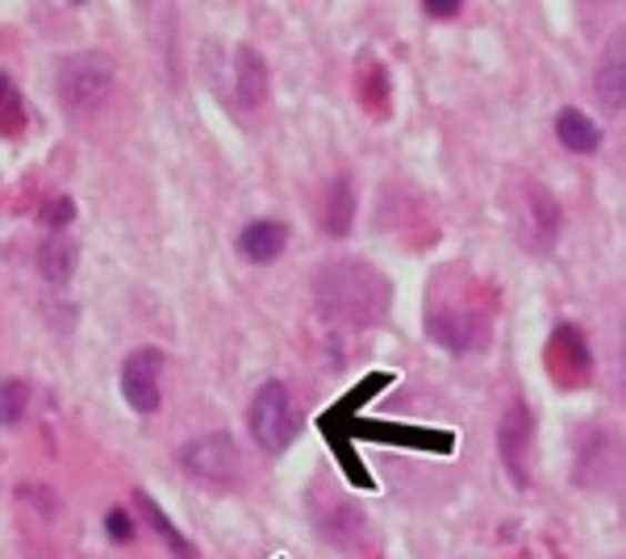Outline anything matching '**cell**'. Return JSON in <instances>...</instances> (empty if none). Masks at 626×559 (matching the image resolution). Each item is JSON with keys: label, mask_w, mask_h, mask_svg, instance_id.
I'll return each mask as SVG.
<instances>
[{"label": "cell", "mask_w": 626, "mask_h": 559, "mask_svg": "<svg viewBox=\"0 0 626 559\" xmlns=\"http://www.w3.org/2000/svg\"><path fill=\"white\" fill-rule=\"evenodd\" d=\"M163 367H168V355L159 347H139L122 359V397L134 414H155L163 405Z\"/></svg>", "instance_id": "cell-7"}, {"label": "cell", "mask_w": 626, "mask_h": 559, "mask_svg": "<svg viewBox=\"0 0 626 559\" xmlns=\"http://www.w3.org/2000/svg\"><path fill=\"white\" fill-rule=\"evenodd\" d=\"M175 464L189 480L213 492H230L234 485H243V455H239V443L226 430H209V435L189 438L175 455Z\"/></svg>", "instance_id": "cell-3"}, {"label": "cell", "mask_w": 626, "mask_h": 559, "mask_svg": "<svg viewBox=\"0 0 626 559\" xmlns=\"http://www.w3.org/2000/svg\"><path fill=\"white\" fill-rule=\"evenodd\" d=\"M509 222H514V238H518L526 251H552L559 238V230H564V210H559V201L552 196V189H543V184H522L518 201H514V210H509Z\"/></svg>", "instance_id": "cell-6"}, {"label": "cell", "mask_w": 626, "mask_h": 559, "mask_svg": "<svg viewBox=\"0 0 626 559\" xmlns=\"http://www.w3.org/2000/svg\"><path fill=\"white\" fill-rule=\"evenodd\" d=\"M597 96H606V105H623V63L609 59L606 68L597 71Z\"/></svg>", "instance_id": "cell-18"}, {"label": "cell", "mask_w": 626, "mask_h": 559, "mask_svg": "<svg viewBox=\"0 0 626 559\" xmlns=\"http://www.w3.org/2000/svg\"><path fill=\"white\" fill-rule=\"evenodd\" d=\"M134 509H139L147 522L155 526V535H159L163 542H168V547H172V556H175V559H196V547H192V542L184 539L180 530H175L172 518H163V509H159L155 501L147 497V492H134Z\"/></svg>", "instance_id": "cell-13"}, {"label": "cell", "mask_w": 626, "mask_h": 559, "mask_svg": "<svg viewBox=\"0 0 626 559\" xmlns=\"http://www.w3.org/2000/svg\"><path fill=\"white\" fill-rule=\"evenodd\" d=\"M493 317L476 301H431L426 305V334L452 355H472L488 343Z\"/></svg>", "instance_id": "cell-5"}, {"label": "cell", "mask_w": 626, "mask_h": 559, "mask_svg": "<svg viewBox=\"0 0 626 559\" xmlns=\"http://www.w3.org/2000/svg\"><path fill=\"white\" fill-rule=\"evenodd\" d=\"M497 451H502V464L509 480L526 489L531 485V455H535V409L522 402H509V409L502 414V426H497Z\"/></svg>", "instance_id": "cell-8"}, {"label": "cell", "mask_w": 626, "mask_h": 559, "mask_svg": "<svg viewBox=\"0 0 626 559\" xmlns=\"http://www.w3.org/2000/svg\"><path fill=\"white\" fill-rule=\"evenodd\" d=\"M351 213H355V196H351V184L339 175L331 184V193H326V210H322V226H326V234H334V238H343L351 230Z\"/></svg>", "instance_id": "cell-14"}, {"label": "cell", "mask_w": 626, "mask_h": 559, "mask_svg": "<svg viewBox=\"0 0 626 559\" xmlns=\"http://www.w3.org/2000/svg\"><path fill=\"white\" fill-rule=\"evenodd\" d=\"M246 430L260 443V451L280 455L289 451L301 435V409H296L293 388L284 380H263L246 405Z\"/></svg>", "instance_id": "cell-2"}, {"label": "cell", "mask_w": 626, "mask_h": 559, "mask_svg": "<svg viewBox=\"0 0 626 559\" xmlns=\"http://www.w3.org/2000/svg\"><path fill=\"white\" fill-rule=\"evenodd\" d=\"M30 397H34V388L26 385V380H18V376H13V380H0V430L26 421Z\"/></svg>", "instance_id": "cell-15"}, {"label": "cell", "mask_w": 626, "mask_h": 559, "mask_svg": "<svg viewBox=\"0 0 626 559\" xmlns=\"http://www.w3.org/2000/svg\"><path fill=\"white\" fill-rule=\"evenodd\" d=\"M21 125H26V113H21V92H18V84L0 71V130H4V134H18Z\"/></svg>", "instance_id": "cell-16"}, {"label": "cell", "mask_w": 626, "mask_h": 559, "mask_svg": "<svg viewBox=\"0 0 626 559\" xmlns=\"http://www.w3.org/2000/svg\"><path fill=\"white\" fill-rule=\"evenodd\" d=\"M104 526H109V539H113V542H130V539H134V530H139V526H134V518H130L125 509H109Z\"/></svg>", "instance_id": "cell-19"}, {"label": "cell", "mask_w": 626, "mask_h": 559, "mask_svg": "<svg viewBox=\"0 0 626 559\" xmlns=\"http://www.w3.org/2000/svg\"><path fill=\"white\" fill-rule=\"evenodd\" d=\"M38 222L51 230V234H63V230L75 222V201H71V196H51V201L38 210Z\"/></svg>", "instance_id": "cell-17"}, {"label": "cell", "mask_w": 626, "mask_h": 559, "mask_svg": "<svg viewBox=\"0 0 626 559\" xmlns=\"http://www.w3.org/2000/svg\"><path fill=\"white\" fill-rule=\"evenodd\" d=\"M54 92L71 118H92L113 96V63L104 54H71L54 71Z\"/></svg>", "instance_id": "cell-4"}, {"label": "cell", "mask_w": 626, "mask_h": 559, "mask_svg": "<svg viewBox=\"0 0 626 559\" xmlns=\"http://www.w3.org/2000/svg\"><path fill=\"white\" fill-rule=\"evenodd\" d=\"M230 75H234V101L243 109H260L272 92V71L263 63V54L255 47H239L234 51V63H230Z\"/></svg>", "instance_id": "cell-10"}, {"label": "cell", "mask_w": 626, "mask_h": 559, "mask_svg": "<svg viewBox=\"0 0 626 559\" xmlns=\"http://www.w3.org/2000/svg\"><path fill=\"white\" fill-rule=\"evenodd\" d=\"M422 13L431 21H452L464 13V4H455V0H431V4H422Z\"/></svg>", "instance_id": "cell-20"}, {"label": "cell", "mask_w": 626, "mask_h": 559, "mask_svg": "<svg viewBox=\"0 0 626 559\" xmlns=\"http://www.w3.org/2000/svg\"><path fill=\"white\" fill-rule=\"evenodd\" d=\"M239 255L246 263H255V267H267V263H276L284 251H289V226L280 222V217H255V222H246L239 230Z\"/></svg>", "instance_id": "cell-9"}, {"label": "cell", "mask_w": 626, "mask_h": 559, "mask_svg": "<svg viewBox=\"0 0 626 559\" xmlns=\"http://www.w3.org/2000/svg\"><path fill=\"white\" fill-rule=\"evenodd\" d=\"M34 263H38V276L54 284V288H63L71 284L75 276V263H80V246L71 234H51V238H42L34 251Z\"/></svg>", "instance_id": "cell-11"}, {"label": "cell", "mask_w": 626, "mask_h": 559, "mask_svg": "<svg viewBox=\"0 0 626 559\" xmlns=\"http://www.w3.org/2000/svg\"><path fill=\"white\" fill-rule=\"evenodd\" d=\"M393 284L364 260H331L313 276V301L331 322L347 326H372L388 314Z\"/></svg>", "instance_id": "cell-1"}, {"label": "cell", "mask_w": 626, "mask_h": 559, "mask_svg": "<svg viewBox=\"0 0 626 559\" xmlns=\"http://www.w3.org/2000/svg\"><path fill=\"white\" fill-rule=\"evenodd\" d=\"M602 125L593 122L585 109H559L556 113V142L568 155H597L602 151Z\"/></svg>", "instance_id": "cell-12"}]
</instances>
